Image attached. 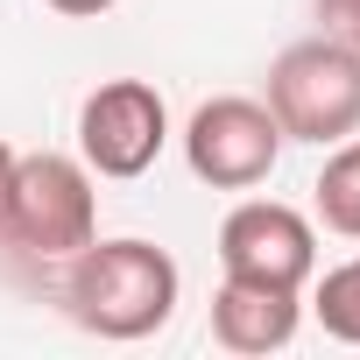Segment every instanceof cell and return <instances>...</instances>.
Listing matches in <instances>:
<instances>
[{
  "mask_svg": "<svg viewBox=\"0 0 360 360\" xmlns=\"http://www.w3.org/2000/svg\"><path fill=\"white\" fill-rule=\"evenodd\" d=\"M85 240H99L92 169L78 155H57V148L15 155V184H8V205H0V255L57 276Z\"/></svg>",
  "mask_w": 360,
  "mask_h": 360,
  "instance_id": "cell-2",
  "label": "cell"
},
{
  "mask_svg": "<svg viewBox=\"0 0 360 360\" xmlns=\"http://www.w3.org/2000/svg\"><path fill=\"white\" fill-rule=\"evenodd\" d=\"M50 15H64V22H92V15H106V8H120V0H43Z\"/></svg>",
  "mask_w": 360,
  "mask_h": 360,
  "instance_id": "cell-11",
  "label": "cell"
},
{
  "mask_svg": "<svg viewBox=\"0 0 360 360\" xmlns=\"http://www.w3.org/2000/svg\"><path fill=\"white\" fill-rule=\"evenodd\" d=\"M311 311H318V325H325L339 346H360V255L318 276V297H311Z\"/></svg>",
  "mask_w": 360,
  "mask_h": 360,
  "instance_id": "cell-9",
  "label": "cell"
},
{
  "mask_svg": "<svg viewBox=\"0 0 360 360\" xmlns=\"http://www.w3.org/2000/svg\"><path fill=\"white\" fill-rule=\"evenodd\" d=\"M184 276L155 240H85L57 269V304L92 339H155L176 318Z\"/></svg>",
  "mask_w": 360,
  "mask_h": 360,
  "instance_id": "cell-1",
  "label": "cell"
},
{
  "mask_svg": "<svg viewBox=\"0 0 360 360\" xmlns=\"http://www.w3.org/2000/svg\"><path fill=\"white\" fill-rule=\"evenodd\" d=\"M219 269L248 276V283H276V290H304L318 276V233L297 205L276 198H240L219 219Z\"/></svg>",
  "mask_w": 360,
  "mask_h": 360,
  "instance_id": "cell-6",
  "label": "cell"
},
{
  "mask_svg": "<svg viewBox=\"0 0 360 360\" xmlns=\"http://www.w3.org/2000/svg\"><path fill=\"white\" fill-rule=\"evenodd\" d=\"M8 184H15V148L0 141V205H8Z\"/></svg>",
  "mask_w": 360,
  "mask_h": 360,
  "instance_id": "cell-12",
  "label": "cell"
},
{
  "mask_svg": "<svg viewBox=\"0 0 360 360\" xmlns=\"http://www.w3.org/2000/svg\"><path fill=\"white\" fill-rule=\"evenodd\" d=\"M276 155H283L276 113L262 99H240V92L205 99L191 113V127H184V162H191L198 184H212V191H255V184H269Z\"/></svg>",
  "mask_w": 360,
  "mask_h": 360,
  "instance_id": "cell-4",
  "label": "cell"
},
{
  "mask_svg": "<svg viewBox=\"0 0 360 360\" xmlns=\"http://www.w3.org/2000/svg\"><path fill=\"white\" fill-rule=\"evenodd\" d=\"M169 141V106L148 78H106L78 106V162L92 176H141Z\"/></svg>",
  "mask_w": 360,
  "mask_h": 360,
  "instance_id": "cell-5",
  "label": "cell"
},
{
  "mask_svg": "<svg viewBox=\"0 0 360 360\" xmlns=\"http://www.w3.org/2000/svg\"><path fill=\"white\" fill-rule=\"evenodd\" d=\"M318 219L332 226V233H346V240H360V141L346 134V141H332V155H325V169H318Z\"/></svg>",
  "mask_w": 360,
  "mask_h": 360,
  "instance_id": "cell-8",
  "label": "cell"
},
{
  "mask_svg": "<svg viewBox=\"0 0 360 360\" xmlns=\"http://www.w3.org/2000/svg\"><path fill=\"white\" fill-rule=\"evenodd\" d=\"M318 22H325V36H339L360 57V0H318Z\"/></svg>",
  "mask_w": 360,
  "mask_h": 360,
  "instance_id": "cell-10",
  "label": "cell"
},
{
  "mask_svg": "<svg viewBox=\"0 0 360 360\" xmlns=\"http://www.w3.org/2000/svg\"><path fill=\"white\" fill-rule=\"evenodd\" d=\"M297 290H276V283H248V276H226L212 290V339L226 353H283L297 339Z\"/></svg>",
  "mask_w": 360,
  "mask_h": 360,
  "instance_id": "cell-7",
  "label": "cell"
},
{
  "mask_svg": "<svg viewBox=\"0 0 360 360\" xmlns=\"http://www.w3.org/2000/svg\"><path fill=\"white\" fill-rule=\"evenodd\" d=\"M283 127V141H311L332 148L346 134H360V57L339 36H304L269 64V99H262Z\"/></svg>",
  "mask_w": 360,
  "mask_h": 360,
  "instance_id": "cell-3",
  "label": "cell"
}]
</instances>
